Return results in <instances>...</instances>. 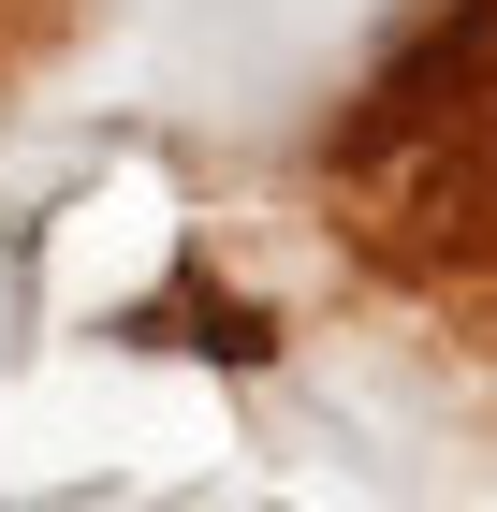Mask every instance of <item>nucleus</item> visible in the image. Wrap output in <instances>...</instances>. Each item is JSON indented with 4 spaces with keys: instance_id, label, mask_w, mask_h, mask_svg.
<instances>
[]
</instances>
